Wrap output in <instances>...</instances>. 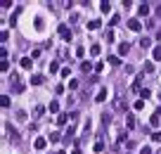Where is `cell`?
Instances as JSON below:
<instances>
[{"label": "cell", "instance_id": "6da1fadb", "mask_svg": "<svg viewBox=\"0 0 161 154\" xmlns=\"http://www.w3.org/2000/svg\"><path fill=\"white\" fill-rule=\"evenodd\" d=\"M10 81H12V90L14 93H24V83H22V78H19L17 74H12Z\"/></svg>", "mask_w": 161, "mask_h": 154}, {"label": "cell", "instance_id": "7a4b0ae2", "mask_svg": "<svg viewBox=\"0 0 161 154\" xmlns=\"http://www.w3.org/2000/svg\"><path fill=\"white\" fill-rule=\"evenodd\" d=\"M59 36H62V40H64V43H71V29L64 26V24H59Z\"/></svg>", "mask_w": 161, "mask_h": 154}, {"label": "cell", "instance_id": "3957f363", "mask_svg": "<svg viewBox=\"0 0 161 154\" xmlns=\"http://www.w3.org/2000/svg\"><path fill=\"white\" fill-rule=\"evenodd\" d=\"M128 29H130V31H140V29H142L140 19H128Z\"/></svg>", "mask_w": 161, "mask_h": 154}, {"label": "cell", "instance_id": "277c9868", "mask_svg": "<svg viewBox=\"0 0 161 154\" xmlns=\"http://www.w3.org/2000/svg\"><path fill=\"white\" fill-rule=\"evenodd\" d=\"M55 121H57V126H66V121H71V116H69V114H59Z\"/></svg>", "mask_w": 161, "mask_h": 154}, {"label": "cell", "instance_id": "5b68a950", "mask_svg": "<svg viewBox=\"0 0 161 154\" xmlns=\"http://www.w3.org/2000/svg\"><path fill=\"white\" fill-rule=\"evenodd\" d=\"M138 14H140V17H147V14H149V5H147V3H140Z\"/></svg>", "mask_w": 161, "mask_h": 154}, {"label": "cell", "instance_id": "8992f818", "mask_svg": "<svg viewBox=\"0 0 161 154\" xmlns=\"http://www.w3.org/2000/svg\"><path fill=\"white\" fill-rule=\"evenodd\" d=\"M104 100H107V88H100L95 95V102H104Z\"/></svg>", "mask_w": 161, "mask_h": 154}, {"label": "cell", "instance_id": "52a82bcc", "mask_svg": "<svg viewBox=\"0 0 161 154\" xmlns=\"http://www.w3.org/2000/svg\"><path fill=\"white\" fill-rule=\"evenodd\" d=\"M33 147H36V149H45V147H48V140H45V138H36Z\"/></svg>", "mask_w": 161, "mask_h": 154}, {"label": "cell", "instance_id": "ba28073f", "mask_svg": "<svg viewBox=\"0 0 161 154\" xmlns=\"http://www.w3.org/2000/svg\"><path fill=\"white\" fill-rule=\"evenodd\" d=\"M100 10H102L104 14H109V12H112V3H109V0H102V3H100Z\"/></svg>", "mask_w": 161, "mask_h": 154}, {"label": "cell", "instance_id": "9c48e42d", "mask_svg": "<svg viewBox=\"0 0 161 154\" xmlns=\"http://www.w3.org/2000/svg\"><path fill=\"white\" fill-rule=\"evenodd\" d=\"M149 123H152V128H156V126H159V123H161V114H159V112H156V114H152Z\"/></svg>", "mask_w": 161, "mask_h": 154}, {"label": "cell", "instance_id": "30bf717a", "mask_svg": "<svg viewBox=\"0 0 161 154\" xmlns=\"http://www.w3.org/2000/svg\"><path fill=\"white\" fill-rule=\"evenodd\" d=\"M114 109H116V112H123V109H126V104H123V100H121V97H118V100H114Z\"/></svg>", "mask_w": 161, "mask_h": 154}, {"label": "cell", "instance_id": "8fae6325", "mask_svg": "<svg viewBox=\"0 0 161 154\" xmlns=\"http://www.w3.org/2000/svg\"><path fill=\"white\" fill-rule=\"evenodd\" d=\"M100 24H102L100 19H92V21H88V29H90V31H97V29H100Z\"/></svg>", "mask_w": 161, "mask_h": 154}, {"label": "cell", "instance_id": "7c38bea8", "mask_svg": "<svg viewBox=\"0 0 161 154\" xmlns=\"http://www.w3.org/2000/svg\"><path fill=\"white\" fill-rule=\"evenodd\" d=\"M5 130H7V135H10L12 140H19V133H17L14 128H10V126H5Z\"/></svg>", "mask_w": 161, "mask_h": 154}, {"label": "cell", "instance_id": "4fadbf2b", "mask_svg": "<svg viewBox=\"0 0 161 154\" xmlns=\"http://www.w3.org/2000/svg\"><path fill=\"white\" fill-rule=\"evenodd\" d=\"M43 81H45V78H43L40 74H33V76H31V83H33V85H40Z\"/></svg>", "mask_w": 161, "mask_h": 154}, {"label": "cell", "instance_id": "5bb4252c", "mask_svg": "<svg viewBox=\"0 0 161 154\" xmlns=\"http://www.w3.org/2000/svg\"><path fill=\"white\" fill-rule=\"evenodd\" d=\"M126 126H128V128H135V116H133V114H126Z\"/></svg>", "mask_w": 161, "mask_h": 154}, {"label": "cell", "instance_id": "9a60e30c", "mask_svg": "<svg viewBox=\"0 0 161 154\" xmlns=\"http://www.w3.org/2000/svg\"><path fill=\"white\" fill-rule=\"evenodd\" d=\"M43 112H45V107H33V119H38V116H43Z\"/></svg>", "mask_w": 161, "mask_h": 154}, {"label": "cell", "instance_id": "2e32d148", "mask_svg": "<svg viewBox=\"0 0 161 154\" xmlns=\"http://www.w3.org/2000/svg\"><path fill=\"white\" fill-rule=\"evenodd\" d=\"M128 50H130L128 43H121V45H118V55H128Z\"/></svg>", "mask_w": 161, "mask_h": 154}, {"label": "cell", "instance_id": "e0dca14e", "mask_svg": "<svg viewBox=\"0 0 161 154\" xmlns=\"http://www.w3.org/2000/svg\"><path fill=\"white\" fill-rule=\"evenodd\" d=\"M100 52H102V48H100L97 43H95V45H90V55H92V57H97Z\"/></svg>", "mask_w": 161, "mask_h": 154}, {"label": "cell", "instance_id": "ac0fdd59", "mask_svg": "<svg viewBox=\"0 0 161 154\" xmlns=\"http://www.w3.org/2000/svg\"><path fill=\"white\" fill-rule=\"evenodd\" d=\"M31 66H33L31 57H24V59H22V69H31Z\"/></svg>", "mask_w": 161, "mask_h": 154}, {"label": "cell", "instance_id": "d6986e66", "mask_svg": "<svg viewBox=\"0 0 161 154\" xmlns=\"http://www.w3.org/2000/svg\"><path fill=\"white\" fill-rule=\"evenodd\" d=\"M107 62L112 64V66H118V64H121V59H118L116 55H112V57H107Z\"/></svg>", "mask_w": 161, "mask_h": 154}, {"label": "cell", "instance_id": "ffe728a7", "mask_svg": "<svg viewBox=\"0 0 161 154\" xmlns=\"http://www.w3.org/2000/svg\"><path fill=\"white\" fill-rule=\"evenodd\" d=\"M152 55H154V62H161V45H156Z\"/></svg>", "mask_w": 161, "mask_h": 154}, {"label": "cell", "instance_id": "44dd1931", "mask_svg": "<svg viewBox=\"0 0 161 154\" xmlns=\"http://www.w3.org/2000/svg\"><path fill=\"white\" fill-rule=\"evenodd\" d=\"M149 45H152V40H149V38H142V40H140V48H142V50H147Z\"/></svg>", "mask_w": 161, "mask_h": 154}, {"label": "cell", "instance_id": "7402d4cb", "mask_svg": "<svg viewBox=\"0 0 161 154\" xmlns=\"http://www.w3.org/2000/svg\"><path fill=\"white\" fill-rule=\"evenodd\" d=\"M0 104H3V109H7V107H10V97L3 95V97H0Z\"/></svg>", "mask_w": 161, "mask_h": 154}, {"label": "cell", "instance_id": "603a6c76", "mask_svg": "<svg viewBox=\"0 0 161 154\" xmlns=\"http://www.w3.org/2000/svg\"><path fill=\"white\" fill-rule=\"evenodd\" d=\"M142 107H145V100H135V104H133V109H135V112H140Z\"/></svg>", "mask_w": 161, "mask_h": 154}, {"label": "cell", "instance_id": "cb8c5ba5", "mask_svg": "<svg viewBox=\"0 0 161 154\" xmlns=\"http://www.w3.org/2000/svg\"><path fill=\"white\" fill-rule=\"evenodd\" d=\"M48 109H50L52 114H57V112H59V104H57V102H50V104H48Z\"/></svg>", "mask_w": 161, "mask_h": 154}, {"label": "cell", "instance_id": "d4e9b609", "mask_svg": "<svg viewBox=\"0 0 161 154\" xmlns=\"http://www.w3.org/2000/svg\"><path fill=\"white\" fill-rule=\"evenodd\" d=\"M0 69H3V74H7V71H10V62H7V59H3V64H0Z\"/></svg>", "mask_w": 161, "mask_h": 154}, {"label": "cell", "instance_id": "484cf974", "mask_svg": "<svg viewBox=\"0 0 161 154\" xmlns=\"http://www.w3.org/2000/svg\"><path fill=\"white\" fill-rule=\"evenodd\" d=\"M92 149H95V152H102V149H104V142H102V140H97V142H95V147H92Z\"/></svg>", "mask_w": 161, "mask_h": 154}, {"label": "cell", "instance_id": "4316f807", "mask_svg": "<svg viewBox=\"0 0 161 154\" xmlns=\"http://www.w3.org/2000/svg\"><path fill=\"white\" fill-rule=\"evenodd\" d=\"M149 95H152V93L147 90V88H142V93H140V100H147V97H149Z\"/></svg>", "mask_w": 161, "mask_h": 154}, {"label": "cell", "instance_id": "83f0119b", "mask_svg": "<svg viewBox=\"0 0 161 154\" xmlns=\"http://www.w3.org/2000/svg\"><path fill=\"white\" fill-rule=\"evenodd\" d=\"M74 133H76V128L69 126V128H66V135H64V138H74Z\"/></svg>", "mask_w": 161, "mask_h": 154}, {"label": "cell", "instance_id": "f1b7e54d", "mask_svg": "<svg viewBox=\"0 0 161 154\" xmlns=\"http://www.w3.org/2000/svg\"><path fill=\"white\" fill-rule=\"evenodd\" d=\"M80 69H83V71H90L92 69V62H83V64H80Z\"/></svg>", "mask_w": 161, "mask_h": 154}, {"label": "cell", "instance_id": "f546056e", "mask_svg": "<svg viewBox=\"0 0 161 154\" xmlns=\"http://www.w3.org/2000/svg\"><path fill=\"white\" fill-rule=\"evenodd\" d=\"M55 71H59V64L57 62H50V74H55Z\"/></svg>", "mask_w": 161, "mask_h": 154}, {"label": "cell", "instance_id": "4dcf8cb0", "mask_svg": "<svg viewBox=\"0 0 161 154\" xmlns=\"http://www.w3.org/2000/svg\"><path fill=\"white\" fill-rule=\"evenodd\" d=\"M152 71H154V64L147 62V64H145V74H152Z\"/></svg>", "mask_w": 161, "mask_h": 154}, {"label": "cell", "instance_id": "1f68e13d", "mask_svg": "<svg viewBox=\"0 0 161 154\" xmlns=\"http://www.w3.org/2000/svg\"><path fill=\"white\" fill-rule=\"evenodd\" d=\"M83 55H86V48H83V45H80V48H76V57H83Z\"/></svg>", "mask_w": 161, "mask_h": 154}, {"label": "cell", "instance_id": "d6a6232c", "mask_svg": "<svg viewBox=\"0 0 161 154\" xmlns=\"http://www.w3.org/2000/svg\"><path fill=\"white\" fill-rule=\"evenodd\" d=\"M152 140H154V142H161V130H156V133L152 135Z\"/></svg>", "mask_w": 161, "mask_h": 154}, {"label": "cell", "instance_id": "836d02e7", "mask_svg": "<svg viewBox=\"0 0 161 154\" xmlns=\"http://www.w3.org/2000/svg\"><path fill=\"white\" fill-rule=\"evenodd\" d=\"M114 38H116V36H114V31H107V43H114Z\"/></svg>", "mask_w": 161, "mask_h": 154}, {"label": "cell", "instance_id": "e575fe53", "mask_svg": "<svg viewBox=\"0 0 161 154\" xmlns=\"http://www.w3.org/2000/svg\"><path fill=\"white\" fill-rule=\"evenodd\" d=\"M116 24H118V17H116V14H114V17H112V19H109V26H116Z\"/></svg>", "mask_w": 161, "mask_h": 154}, {"label": "cell", "instance_id": "d590c367", "mask_svg": "<svg viewBox=\"0 0 161 154\" xmlns=\"http://www.w3.org/2000/svg\"><path fill=\"white\" fill-rule=\"evenodd\" d=\"M95 71H97V74H100V71H104V64H102V62H97V64H95Z\"/></svg>", "mask_w": 161, "mask_h": 154}, {"label": "cell", "instance_id": "8d00e7d4", "mask_svg": "<svg viewBox=\"0 0 161 154\" xmlns=\"http://www.w3.org/2000/svg\"><path fill=\"white\" fill-rule=\"evenodd\" d=\"M59 138H62V135H59V133H52V135H50V142H57Z\"/></svg>", "mask_w": 161, "mask_h": 154}, {"label": "cell", "instance_id": "74e56055", "mask_svg": "<svg viewBox=\"0 0 161 154\" xmlns=\"http://www.w3.org/2000/svg\"><path fill=\"white\" fill-rule=\"evenodd\" d=\"M140 154H152V149H149V147H147V145H145V147L140 149Z\"/></svg>", "mask_w": 161, "mask_h": 154}, {"label": "cell", "instance_id": "f35d334b", "mask_svg": "<svg viewBox=\"0 0 161 154\" xmlns=\"http://www.w3.org/2000/svg\"><path fill=\"white\" fill-rule=\"evenodd\" d=\"M156 14H159V17H161V5H159V7H156Z\"/></svg>", "mask_w": 161, "mask_h": 154}, {"label": "cell", "instance_id": "ab89813d", "mask_svg": "<svg viewBox=\"0 0 161 154\" xmlns=\"http://www.w3.org/2000/svg\"><path fill=\"white\" fill-rule=\"evenodd\" d=\"M71 154H80V149H74V152H71Z\"/></svg>", "mask_w": 161, "mask_h": 154}, {"label": "cell", "instance_id": "60d3db41", "mask_svg": "<svg viewBox=\"0 0 161 154\" xmlns=\"http://www.w3.org/2000/svg\"><path fill=\"white\" fill-rule=\"evenodd\" d=\"M55 154H64V152H62V149H59V152H55Z\"/></svg>", "mask_w": 161, "mask_h": 154}, {"label": "cell", "instance_id": "b9f144b4", "mask_svg": "<svg viewBox=\"0 0 161 154\" xmlns=\"http://www.w3.org/2000/svg\"><path fill=\"white\" fill-rule=\"evenodd\" d=\"M159 97H161V93H159Z\"/></svg>", "mask_w": 161, "mask_h": 154}, {"label": "cell", "instance_id": "7bdbcfd3", "mask_svg": "<svg viewBox=\"0 0 161 154\" xmlns=\"http://www.w3.org/2000/svg\"><path fill=\"white\" fill-rule=\"evenodd\" d=\"M159 154H161V149H159Z\"/></svg>", "mask_w": 161, "mask_h": 154}]
</instances>
